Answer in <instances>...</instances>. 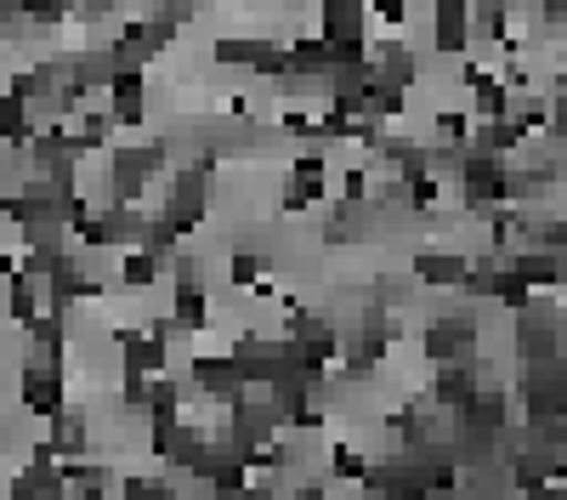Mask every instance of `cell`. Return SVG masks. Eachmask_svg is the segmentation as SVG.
Returning <instances> with one entry per match:
<instances>
[{"label":"cell","instance_id":"1","mask_svg":"<svg viewBox=\"0 0 567 500\" xmlns=\"http://www.w3.org/2000/svg\"><path fill=\"white\" fill-rule=\"evenodd\" d=\"M432 40H437V52L465 58V45H471V0H437V12H432Z\"/></svg>","mask_w":567,"mask_h":500},{"label":"cell","instance_id":"2","mask_svg":"<svg viewBox=\"0 0 567 500\" xmlns=\"http://www.w3.org/2000/svg\"><path fill=\"white\" fill-rule=\"evenodd\" d=\"M414 273H420V279H432V285H465L471 279V262L465 256H443V251H420L414 256Z\"/></svg>","mask_w":567,"mask_h":500}]
</instances>
